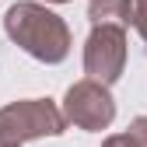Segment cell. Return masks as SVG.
Masks as SVG:
<instances>
[{
  "label": "cell",
  "mask_w": 147,
  "mask_h": 147,
  "mask_svg": "<svg viewBox=\"0 0 147 147\" xmlns=\"http://www.w3.org/2000/svg\"><path fill=\"white\" fill-rule=\"evenodd\" d=\"M4 32L14 46H21L39 63H63L70 53V28L60 14L42 4L21 0L4 14Z\"/></svg>",
  "instance_id": "6da1fadb"
},
{
  "label": "cell",
  "mask_w": 147,
  "mask_h": 147,
  "mask_svg": "<svg viewBox=\"0 0 147 147\" xmlns=\"http://www.w3.org/2000/svg\"><path fill=\"white\" fill-rule=\"evenodd\" d=\"M67 130V119L49 98H25L0 109V144L21 147L39 137H60Z\"/></svg>",
  "instance_id": "7a4b0ae2"
},
{
  "label": "cell",
  "mask_w": 147,
  "mask_h": 147,
  "mask_svg": "<svg viewBox=\"0 0 147 147\" xmlns=\"http://www.w3.org/2000/svg\"><path fill=\"white\" fill-rule=\"evenodd\" d=\"M126 70V28L123 25H95L84 42V74L98 84H116Z\"/></svg>",
  "instance_id": "3957f363"
},
{
  "label": "cell",
  "mask_w": 147,
  "mask_h": 147,
  "mask_svg": "<svg viewBox=\"0 0 147 147\" xmlns=\"http://www.w3.org/2000/svg\"><path fill=\"white\" fill-rule=\"evenodd\" d=\"M63 119L81 126V130H105L109 123L116 119V102L109 95V84H98V81H77L70 84L67 98H63Z\"/></svg>",
  "instance_id": "277c9868"
},
{
  "label": "cell",
  "mask_w": 147,
  "mask_h": 147,
  "mask_svg": "<svg viewBox=\"0 0 147 147\" xmlns=\"http://www.w3.org/2000/svg\"><path fill=\"white\" fill-rule=\"evenodd\" d=\"M88 18H91V25H130V0H91V7H88Z\"/></svg>",
  "instance_id": "5b68a950"
},
{
  "label": "cell",
  "mask_w": 147,
  "mask_h": 147,
  "mask_svg": "<svg viewBox=\"0 0 147 147\" xmlns=\"http://www.w3.org/2000/svg\"><path fill=\"white\" fill-rule=\"evenodd\" d=\"M130 25L140 32V39L147 42V0H130Z\"/></svg>",
  "instance_id": "8992f818"
},
{
  "label": "cell",
  "mask_w": 147,
  "mask_h": 147,
  "mask_svg": "<svg viewBox=\"0 0 147 147\" xmlns=\"http://www.w3.org/2000/svg\"><path fill=\"white\" fill-rule=\"evenodd\" d=\"M130 133L137 137V144H140V147H147V116H137V119L130 123Z\"/></svg>",
  "instance_id": "52a82bcc"
},
{
  "label": "cell",
  "mask_w": 147,
  "mask_h": 147,
  "mask_svg": "<svg viewBox=\"0 0 147 147\" xmlns=\"http://www.w3.org/2000/svg\"><path fill=\"white\" fill-rule=\"evenodd\" d=\"M102 147H140V144H137L133 133H116V137H109Z\"/></svg>",
  "instance_id": "ba28073f"
},
{
  "label": "cell",
  "mask_w": 147,
  "mask_h": 147,
  "mask_svg": "<svg viewBox=\"0 0 147 147\" xmlns=\"http://www.w3.org/2000/svg\"><path fill=\"white\" fill-rule=\"evenodd\" d=\"M46 4H70V0H46Z\"/></svg>",
  "instance_id": "9c48e42d"
},
{
  "label": "cell",
  "mask_w": 147,
  "mask_h": 147,
  "mask_svg": "<svg viewBox=\"0 0 147 147\" xmlns=\"http://www.w3.org/2000/svg\"><path fill=\"white\" fill-rule=\"evenodd\" d=\"M0 147H7V144H0Z\"/></svg>",
  "instance_id": "30bf717a"
}]
</instances>
